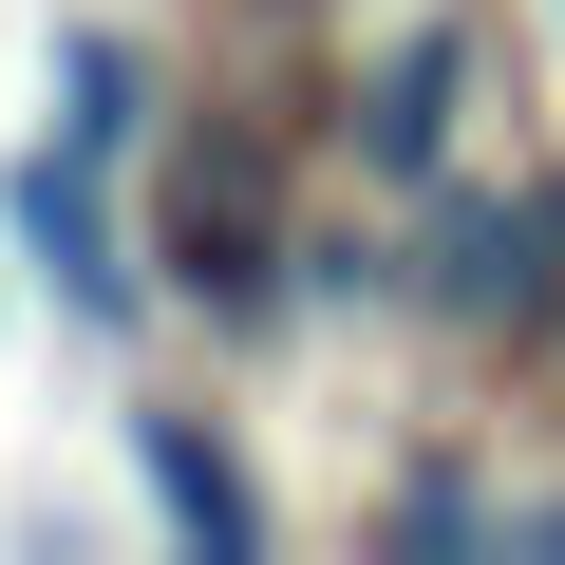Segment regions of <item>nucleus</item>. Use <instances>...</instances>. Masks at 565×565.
Masks as SVG:
<instances>
[{
    "mask_svg": "<svg viewBox=\"0 0 565 565\" xmlns=\"http://www.w3.org/2000/svg\"><path fill=\"white\" fill-rule=\"evenodd\" d=\"M170 245H189V282H207V302H264V170H245V151H226V170H189Z\"/></svg>",
    "mask_w": 565,
    "mask_h": 565,
    "instance_id": "nucleus-1",
    "label": "nucleus"
},
{
    "mask_svg": "<svg viewBox=\"0 0 565 565\" xmlns=\"http://www.w3.org/2000/svg\"><path fill=\"white\" fill-rule=\"evenodd\" d=\"M132 452H151V509L189 527V546H264V509H245V471L189 434V415H132Z\"/></svg>",
    "mask_w": 565,
    "mask_h": 565,
    "instance_id": "nucleus-2",
    "label": "nucleus"
},
{
    "mask_svg": "<svg viewBox=\"0 0 565 565\" xmlns=\"http://www.w3.org/2000/svg\"><path fill=\"white\" fill-rule=\"evenodd\" d=\"M20 245H39V264H57V282H76V302H95V321H114V302H132V264H114V226H95V189H76V170H57V151H39V170H20Z\"/></svg>",
    "mask_w": 565,
    "mask_h": 565,
    "instance_id": "nucleus-3",
    "label": "nucleus"
},
{
    "mask_svg": "<svg viewBox=\"0 0 565 565\" xmlns=\"http://www.w3.org/2000/svg\"><path fill=\"white\" fill-rule=\"evenodd\" d=\"M546 207H452V321H527L546 302Z\"/></svg>",
    "mask_w": 565,
    "mask_h": 565,
    "instance_id": "nucleus-4",
    "label": "nucleus"
},
{
    "mask_svg": "<svg viewBox=\"0 0 565 565\" xmlns=\"http://www.w3.org/2000/svg\"><path fill=\"white\" fill-rule=\"evenodd\" d=\"M434 95H452V57H434V39H415V57H396V76H377V151H396V170H415V151H434Z\"/></svg>",
    "mask_w": 565,
    "mask_h": 565,
    "instance_id": "nucleus-5",
    "label": "nucleus"
}]
</instances>
